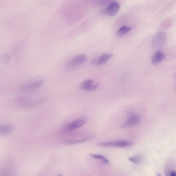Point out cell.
<instances>
[{"label":"cell","mask_w":176,"mask_h":176,"mask_svg":"<svg viewBox=\"0 0 176 176\" xmlns=\"http://www.w3.org/2000/svg\"><path fill=\"white\" fill-rule=\"evenodd\" d=\"M47 100V98L45 97H19L16 98L15 102L21 107L31 109L42 105Z\"/></svg>","instance_id":"6da1fadb"},{"label":"cell","mask_w":176,"mask_h":176,"mask_svg":"<svg viewBox=\"0 0 176 176\" xmlns=\"http://www.w3.org/2000/svg\"><path fill=\"white\" fill-rule=\"evenodd\" d=\"M133 142L125 140H116V141H106L102 142L98 144L99 146L106 147H118V148H125L131 146L133 145Z\"/></svg>","instance_id":"7a4b0ae2"},{"label":"cell","mask_w":176,"mask_h":176,"mask_svg":"<svg viewBox=\"0 0 176 176\" xmlns=\"http://www.w3.org/2000/svg\"><path fill=\"white\" fill-rule=\"evenodd\" d=\"M44 84L43 79L34 80L30 82H26L20 87L19 89L23 92H30L37 90L43 86Z\"/></svg>","instance_id":"3957f363"},{"label":"cell","mask_w":176,"mask_h":176,"mask_svg":"<svg viewBox=\"0 0 176 176\" xmlns=\"http://www.w3.org/2000/svg\"><path fill=\"white\" fill-rule=\"evenodd\" d=\"M87 59V57L86 54H81L70 59L66 63V67L68 68H72L78 67L83 63L86 62Z\"/></svg>","instance_id":"277c9868"},{"label":"cell","mask_w":176,"mask_h":176,"mask_svg":"<svg viewBox=\"0 0 176 176\" xmlns=\"http://www.w3.org/2000/svg\"><path fill=\"white\" fill-rule=\"evenodd\" d=\"M166 40V34L163 31L157 33L152 41V47L153 48H157L163 47L164 45Z\"/></svg>","instance_id":"5b68a950"},{"label":"cell","mask_w":176,"mask_h":176,"mask_svg":"<svg viewBox=\"0 0 176 176\" xmlns=\"http://www.w3.org/2000/svg\"><path fill=\"white\" fill-rule=\"evenodd\" d=\"M88 121V119L85 116L79 117L77 119H75L71 123L67 125L66 129L68 130H74L76 129L80 128L84 125L86 124Z\"/></svg>","instance_id":"8992f818"},{"label":"cell","mask_w":176,"mask_h":176,"mask_svg":"<svg viewBox=\"0 0 176 176\" xmlns=\"http://www.w3.org/2000/svg\"><path fill=\"white\" fill-rule=\"evenodd\" d=\"M141 117L136 114H133L128 117L125 121L121 125V127L123 129L128 128L130 127L137 125L141 122Z\"/></svg>","instance_id":"52a82bcc"},{"label":"cell","mask_w":176,"mask_h":176,"mask_svg":"<svg viewBox=\"0 0 176 176\" xmlns=\"http://www.w3.org/2000/svg\"><path fill=\"white\" fill-rule=\"evenodd\" d=\"M99 87V84L92 79L83 81L80 84V88L86 91H93L97 90Z\"/></svg>","instance_id":"ba28073f"},{"label":"cell","mask_w":176,"mask_h":176,"mask_svg":"<svg viewBox=\"0 0 176 176\" xmlns=\"http://www.w3.org/2000/svg\"><path fill=\"white\" fill-rule=\"evenodd\" d=\"M113 56V54L111 53H104L101 55L100 56L94 59L92 61V64L97 65L100 66L106 64Z\"/></svg>","instance_id":"9c48e42d"},{"label":"cell","mask_w":176,"mask_h":176,"mask_svg":"<svg viewBox=\"0 0 176 176\" xmlns=\"http://www.w3.org/2000/svg\"><path fill=\"white\" fill-rule=\"evenodd\" d=\"M120 4L117 2H111L108 6L106 12L109 16H114L117 14L120 9Z\"/></svg>","instance_id":"30bf717a"},{"label":"cell","mask_w":176,"mask_h":176,"mask_svg":"<svg viewBox=\"0 0 176 176\" xmlns=\"http://www.w3.org/2000/svg\"><path fill=\"white\" fill-rule=\"evenodd\" d=\"M166 58V55L161 51H157L151 57V61L153 65H157L162 62Z\"/></svg>","instance_id":"8fae6325"},{"label":"cell","mask_w":176,"mask_h":176,"mask_svg":"<svg viewBox=\"0 0 176 176\" xmlns=\"http://www.w3.org/2000/svg\"><path fill=\"white\" fill-rule=\"evenodd\" d=\"M14 130V126L11 125L4 124L0 126V134L1 135H9L13 132Z\"/></svg>","instance_id":"7c38bea8"},{"label":"cell","mask_w":176,"mask_h":176,"mask_svg":"<svg viewBox=\"0 0 176 176\" xmlns=\"http://www.w3.org/2000/svg\"><path fill=\"white\" fill-rule=\"evenodd\" d=\"M95 135H88L86 137H84L82 139H76V140H69L66 141V143L69 144H78V143H82L85 142L86 141H90L92 139L95 138Z\"/></svg>","instance_id":"4fadbf2b"},{"label":"cell","mask_w":176,"mask_h":176,"mask_svg":"<svg viewBox=\"0 0 176 176\" xmlns=\"http://www.w3.org/2000/svg\"><path fill=\"white\" fill-rule=\"evenodd\" d=\"M131 29H132V28L129 26H123L120 28L119 30L117 31L116 36L118 37H122L126 33H128L129 31H130Z\"/></svg>","instance_id":"5bb4252c"},{"label":"cell","mask_w":176,"mask_h":176,"mask_svg":"<svg viewBox=\"0 0 176 176\" xmlns=\"http://www.w3.org/2000/svg\"><path fill=\"white\" fill-rule=\"evenodd\" d=\"M129 160L135 164H139L142 162L143 159H142V156H132L131 158H130L129 159Z\"/></svg>","instance_id":"9a60e30c"},{"label":"cell","mask_w":176,"mask_h":176,"mask_svg":"<svg viewBox=\"0 0 176 176\" xmlns=\"http://www.w3.org/2000/svg\"><path fill=\"white\" fill-rule=\"evenodd\" d=\"M90 156L92 157V158L96 159L97 160L101 161L102 162H103L104 163H109V160L106 158L104 156H103L102 155H98V154H90Z\"/></svg>","instance_id":"2e32d148"},{"label":"cell","mask_w":176,"mask_h":176,"mask_svg":"<svg viewBox=\"0 0 176 176\" xmlns=\"http://www.w3.org/2000/svg\"><path fill=\"white\" fill-rule=\"evenodd\" d=\"M113 0H94V3L99 5H104L111 2Z\"/></svg>","instance_id":"e0dca14e"},{"label":"cell","mask_w":176,"mask_h":176,"mask_svg":"<svg viewBox=\"0 0 176 176\" xmlns=\"http://www.w3.org/2000/svg\"><path fill=\"white\" fill-rule=\"evenodd\" d=\"M169 176H176V172L175 171H172L170 172Z\"/></svg>","instance_id":"ac0fdd59"},{"label":"cell","mask_w":176,"mask_h":176,"mask_svg":"<svg viewBox=\"0 0 176 176\" xmlns=\"http://www.w3.org/2000/svg\"><path fill=\"white\" fill-rule=\"evenodd\" d=\"M156 175H157V176H161V175L159 172H157V174H156Z\"/></svg>","instance_id":"d6986e66"},{"label":"cell","mask_w":176,"mask_h":176,"mask_svg":"<svg viewBox=\"0 0 176 176\" xmlns=\"http://www.w3.org/2000/svg\"><path fill=\"white\" fill-rule=\"evenodd\" d=\"M56 176H63V175H62L59 174V175H57Z\"/></svg>","instance_id":"ffe728a7"}]
</instances>
